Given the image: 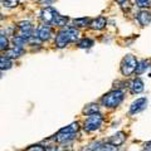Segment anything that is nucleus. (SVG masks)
<instances>
[{"label": "nucleus", "instance_id": "13", "mask_svg": "<svg viewBox=\"0 0 151 151\" xmlns=\"http://www.w3.org/2000/svg\"><path fill=\"white\" fill-rule=\"evenodd\" d=\"M76 134H68V132H60L58 131V134L54 136V140L57 142H68V141L74 139Z\"/></svg>", "mask_w": 151, "mask_h": 151}, {"label": "nucleus", "instance_id": "25", "mask_svg": "<svg viewBox=\"0 0 151 151\" xmlns=\"http://www.w3.org/2000/svg\"><path fill=\"white\" fill-rule=\"evenodd\" d=\"M44 150H45V147H43L42 145H32L28 149H25L24 151H44Z\"/></svg>", "mask_w": 151, "mask_h": 151}, {"label": "nucleus", "instance_id": "16", "mask_svg": "<svg viewBox=\"0 0 151 151\" xmlns=\"http://www.w3.org/2000/svg\"><path fill=\"white\" fill-rule=\"evenodd\" d=\"M150 60H146V59H142L141 62H139L137 64V68H136V73L137 74H141V73H145L146 70L150 68Z\"/></svg>", "mask_w": 151, "mask_h": 151}, {"label": "nucleus", "instance_id": "1", "mask_svg": "<svg viewBox=\"0 0 151 151\" xmlns=\"http://www.w3.org/2000/svg\"><path fill=\"white\" fill-rule=\"evenodd\" d=\"M79 38V32L74 27H65L58 33L55 38V45L58 48H64L69 43H74Z\"/></svg>", "mask_w": 151, "mask_h": 151}, {"label": "nucleus", "instance_id": "19", "mask_svg": "<svg viewBox=\"0 0 151 151\" xmlns=\"http://www.w3.org/2000/svg\"><path fill=\"white\" fill-rule=\"evenodd\" d=\"M73 23L76 27H86L91 24V20L88 18H79V19H74Z\"/></svg>", "mask_w": 151, "mask_h": 151}, {"label": "nucleus", "instance_id": "18", "mask_svg": "<svg viewBox=\"0 0 151 151\" xmlns=\"http://www.w3.org/2000/svg\"><path fill=\"white\" fill-rule=\"evenodd\" d=\"M67 23H68V18L67 17H62V15H57V18L54 19V22H53V24L55 25H58V27H65L67 25Z\"/></svg>", "mask_w": 151, "mask_h": 151}, {"label": "nucleus", "instance_id": "9", "mask_svg": "<svg viewBox=\"0 0 151 151\" xmlns=\"http://www.w3.org/2000/svg\"><path fill=\"white\" fill-rule=\"evenodd\" d=\"M137 22H139L142 27L149 25L150 23H151V13L147 12V10H141V12L137 14Z\"/></svg>", "mask_w": 151, "mask_h": 151}, {"label": "nucleus", "instance_id": "29", "mask_svg": "<svg viewBox=\"0 0 151 151\" xmlns=\"http://www.w3.org/2000/svg\"><path fill=\"white\" fill-rule=\"evenodd\" d=\"M116 1H117V3H119V4H124V3L126 1V0H116Z\"/></svg>", "mask_w": 151, "mask_h": 151}, {"label": "nucleus", "instance_id": "17", "mask_svg": "<svg viewBox=\"0 0 151 151\" xmlns=\"http://www.w3.org/2000/svg\"><path fill=\"white\" fill-rule=\"evenodd\" d=\"M12 65H13L12 59L8 58V57H5V55H1V58H0V68H1V70L12 68Z\"/></svg>", "mask_w": 151, "mask_h": 151}, {"label": "nucleus", "instance_id": "27", "mask_svg": "<svg viewBox=\"0 0 151 151\" xmlns=\"http://www.w3.org/2000/svg\"><path fill=\"white\" fill-rule=\"evenodd\" d=\"M53 1H54V0H39V3L45 4V5H47V4H52Z\"/></svg>", "mask_w": 151, "mask_h": 151}, {"label": "nucleus", "instance_id": "20", "mask_svg": "<svg viewBox=\"0 0 151 151\" xmlns=\"http://www.w3.org/2000/svg\"><path fill=\"white\" fill-rule=\"evenodd\" d=\"M119 150V147L115 145H112L110 142H106V144H102V146L100 149H98L97 151H117Z\"/></svg>", "mask_w": 151, "mask_h": 151}, {"label": "nucleus", "instance_id": "12", "mask_svg": "<svg viewBox=\"0 0 151 151\" xmlns=\"http://www.w3.org/2000/svg\"><path fill=\"white\" fill-rule=\"evenodd\" d=\"M106 19L103 18V17H98V18H96L94 20H92L91 22V24H89V27L92 28L93 30H102L103 28L106 27Z\"/></svg>", "mask_w": 151, "mask_h": 151}, {"label": "nucleus", "instance_id": "14", "mask_svg": "<svg viewBox=\"0 0 151 151\" xmlns=\"http://www.w3.org/2000/svg\"><path fill=\"white\" fill-rule=\"evenodd\" d=\"M98 111H100V107H98L97 103H89V105H87L83 108L82 112L87 116H91V115H94V113H98Z\"/></svg>", "mask_w": 151, "mask_h": 151}, {"label": "nucleus", "instance_id": "24", "mask_svg": "<svg viewBox=\"0 0 151 151\" xmlns=\"http://www.w3.org/2000/svg\"><path fill=\"white\" fill-rule=\"evenodd\" d=\"M137 6L140 8H149L151 6V0H135Z\"/></svg>", "mask_w": 151, "mask_h": 151}, {"label": "nucleus", "instance_id": "23", "mask_svg": "<svg viewBox=\"0 0 151 151\" xmlns=\"http://www.w3.org/2000/svg\"><path fill=\"white\" fill-rule=\"evenodd\" d=\"M1 3H3V5L6 8H15L19 4V0H4Z\"/></svg>", "mask_w": 151, "mask_h": 151}, {"label": "nucleus", "instance_id": "15", "mask_svg": "<svg viewBox=\"0 0 151 151\" xmlns=\"http://www.w3.org/2000/svg\"><path fill=\"white\" fill-rule=\"evenodd\" d=\"M13 43H14V47H20V48H23L25 44L29 43V39L25 37H22V35H15L13 38Z\"/></svg>", "mask_w": 151, "mask_h": 151}, {"label": "nucleus", "instance_id": "2", "mask_svg": "<svg viewBox=\"0 0 151 151\" xmlns=\"http://www.w3.org/2000/svg\"><path fill=\"white\" fill-rule=\"evenodd\" d=\"M125 93L122 89H115L106 93L105 96L101 98V103L107 108H115L117 106H120V103L124 101Z\"/></svg>", "mask_w": 151, "mask_h": 151}, {"label": "nucleus", "instance_id": "10", "mask_svg": "<svg viewBox=\"0 0 151 151\" xmlns=\"http://www.w3.org/2000/svg\"><path fill=\"white\" fill-rule=\"evenodd\" d=\"M23 53H24V48H20V47H13V48L8 49L4 55L8 57V58H10V59H14V58H19L20 55H23Z\"/></svg>", "mask_w": 151, "mask_h": 151}, {"label": "nucleus", "instance_id": "28", "mask_svg": "<svg viewBox=\"0 0 151 151\" xmlns=\"http://www.w3.org/2000/svg\"><path fill=\"white\" fill-rule=\"evenodd\" d=\"M145 150L151 151V141H149V142H146V144H145Z\"/></svg>", "mask_w": 151, "mask_h": 151}, {"label": "nucleus", "instance_id": "7", "mask_svg": "<svg viewBox=\"0 0 151 151\" xmlns=\"http://www.w3.org/2000/svg\"><path fill=\"white\" fill-rule=\"evenodd\" d=\"M50 35H52V29H50V27L48 24L39 25L38 27V29H37V32H35V34H34V37L39 38L42 42L48 40L50 38Z\"/></svg>", "mask_w": 151, "mask_h": 151}, {"label": "nucleus", "instance_id": "4", "mask_svg": "<svg viewBox=\"0 0 151 151\" xmlns=\"http://www.w3.org/2000/svg\"><path fill=\"white\" fill-rule=\"evenodd\" d=\"M102 122H103V117H102L101 113L100 112L94 113V115L88 116L86 119V121H84V124H83V129L88 132H93V131L100 129Z\"/></svg>", "mask_w": 151, "mask_h": 151}, {"label": "nucleus", "instance_id": "6", "mask_svg": "<svg viewBox=\"0 0 151 151\" xmlns=\"http://www.w3.org/2000/svg\"><path fill=\"white\" fill-rule=\"evenodd\" d=\"M146 106H147V98L146 97H141L137 98L136 101H134L130 106V115H135V113H139L142 110H145Z\"/></svg>", "mask_w": 151, "mask_h": 151}, {"label": "nucleus", "instance_id": "21", "mask_svg": "<svg viewBox=\"0 0 151 151\" xmlns=\"http://www.w3.org/2000/svg\"><path fill=\"white\" fill-rule=\"evenodd\" d=\"M92 45H93V40L86 38V39H82L78 43V48H82V49H84V48H91Z\"/></svg>", "mask_w": 151, "mask_h": 151}, {"label": "nucleus", "instance_id": "5", "mask_svg": "<svg viewBox=\"0 0 151 151\" xmlns=\"http://www.w3.org/2000/svg\"><path fill=\"white\" fill-rule=\"evenodd\" d=\"M57 15H58V13L52 6H47L44 9H42V12H40V19H42V22H44V24L53 23Z\"/></svg>", "mask_w": 151, "mask_h": 151}, {"label": "nucleus", "instance_id": "3", "mask_svg": "<svg viewBox=\"0 0 151 151\" xmlns=\"http://www.w3.org/2000/svg\"><path fill=\"white\" fill-rule=\"evenodd\" d=\"M137 59H136L135 55L132 54H127L121 62V73L129 77L132 73L136 72V68H137Z\"/></svg>", "mask_w": 151, "mask_h": 151}, {"label": "nucleus", "instance_id": "11", "mask_svg": "<svg viewBox=\"0 0 151 151\" xmlns=\"http://www.w3.org/2000/svg\"><path fill=\"white\" fill-rule=\"evenodd\" d=\"M130 89L132 93H140L144 91V82L141 78H135L134 81L130 83Z\"/></svg>", "mask_w": 151, "mask_h": 151}, {"label": "nucleus", "instance_id": "8", "mask_svg": "<svg viewBox=\"0 0 151 151\" xmlns=\"http://www.w3.org/2000/svg\"><path fill=\"white\" fill-rule=\"evenodd\" d=\"M126 141V136H125V134L124 132H116L115 135H112L110 139H108V141L107 142H110V144H112V145H115V146H121L122 144H124Z\"/></svg>", "mask_w": 151, "mask_h": 151}, {"label": "nucleus", "instance_id": "22", "mask_svg": "<svg viewBox=\"0 0 151 151\" xmlns=\"http://www.w3.org/2000/svg\"><path fill=\"white\" fill-rule=\"evenodd\" d=\"M8 45H9L8 38H6L5 34H4V32H1V37H0V49H1V50H5V49L8 48Z\"/></svg>", "mask_w": 151, "mask_h": 151}, {"label": "nucleus", "instance_id": "26", "mask_svg": "<svg viewBox=\"0 0 151 151\" xmlns=\"http://www.w3.org/2000/svg\"><path fill=\"white\" fill-rule=\"evenodd\" d=\"M44 151H58V147H57V146H54V145H52V146H47Z\"/></svg>", "mask_w": 151, "mask_h": 151}]
</instances>
